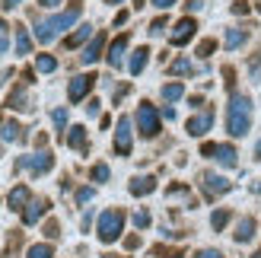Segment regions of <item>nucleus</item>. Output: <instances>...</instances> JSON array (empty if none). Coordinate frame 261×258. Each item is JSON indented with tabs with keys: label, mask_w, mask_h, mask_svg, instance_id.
Masks as SVG:
<instances>
[{
	"label": "nucleus",
	"mask_w": 261,
	"mask_h": 258,
	"mask_svg": "<svg viewBox=\"0 0 261 258\" xmlns=\"http://www.w3.org/2000/svg\"><path fill=\"white\" fill-rule=\"evenodd\" d=\"M252 127V99L242 93H232L229 106H226V131L232 137H245Z\"/></svg>",
	"instance_id": "1"
},
{
	"label": "nucleus",
	"mask_w": 261,
	"mask_h": 258,
	"mask_svg": "<svg viewBox=\"0 0 261 258\" xmlns=\"http://www.w3.org/2000/svg\"><path fill=\"white\" fill-rule=\"evenodd\" d=\"M76 19H80V7H70V10L58 13V16H51V19H45V22H38V25H35V38H38L42 45H48V42H55V38H58L64 29H70Z\"/></svg>",
	"instance_id": "2"
},
{
	"label": "nucleus",
	"mask_w": 261,
	"mask_h": 258,
	"mask_svg": "<svg viewBox=\"0 0 261 258\" xmlns=\"http://www.w3.org/2000/svg\"><path fill=\"white\" fill-rule=\"evenodd\" d=\"M121 229H124V211L112 208V211H106L99 217V229H96V233H99V239L106 242V246L121 239Z\"/></svg>",
	"instance_id": "3"
},
{
	"label": "nucleus",
	"mask_w": 261,
	"mask_h": 258,
	"mask_svg": "<svg viewBox=\"0 0 261 258\" xmlns=\"http://www.w3.org/2000/svg\"><path fill=\"white\" fill-rule=\"evenodd\" d=\"M137 127H140L143 137H156V134H160V112H156L150 102H140V109H137Z\"/></svg>",
	"instance_id": "4"
},
{
	"label": "nucleus",
	"mask_w": 261,
	"mask_h": 258,
	"mask_svg": "<svg viewBox=\"0 0 261 258\" xmlns=\"http://www.w3.org/2000/svg\"><path fill=\"white\" fill-rule=\"evenodd\" d=\"M19 166L29 169L32 175H45V172H51V166H55V157H51L48 150H38V153H32V157H22Z\"/></svg>",
	"instance_id": "5"
},
{
	"label": "nucleus",
	"mask_w": 261,
	"mask_h": 258,
	"mask_svg": "<svg viewBox=\"0 0 261 258\" xmlns=\"http://www.w3.org/2000/svg\"><path fill=\"white\" fill-rule=\"evenodd\" d=\"M201 185H204V191H207V198H220V195H226V191L232 188L229 178L217 175V172H204V175H201Z\"/></svg>",
	"instance_id": "6"
},
{
	"label": "nucleus",
	"mask_w": 261,
	"mask_h": 258,
	"mask_svg": "<svg viewBox=\"0 0 261 258\" xmlns=\"http://www.w3.org/2000/svg\"><path fill=\"white\" fill-rule=\"evenodd\" d=\"M99 80L96 73H83V76H73L70 80V86H67V99L70 102H80V99H86V93L93 89V83Z\"/></svg>",
	"instance_id": "7"
},
{
	"label": "nucleus",
	"mask_w": 261,
	"mask_h": 258,
	"mask_svg": "<svg viewBox=\"0 0 261 258\" xmlns=\"http://www.w3.org/2000/svg\"><path fill=\"white\" fill-rule=\"evenodd\" d=\"M115 153H118V157H127L130 153V118L127 115H121L118 127H115Z\"/></svg>",
	"instance_id": "8"
},
{
	"label": "nucleus",
	"mask_w": 261,
	"mask_h": 258,
	"mask_svg": "<svg viewBox=\"0 0 261 258\" xmlns=\"http://www.w3.org/2000/svg\"><path fill=\"white\" fill-rule=\"evenodd\" d=\"M194 29H198V22H194L191 16L178 19V22H175V29H172V35H169V42H172L175 48H178V45H188L191 38H194Z\"/></svg>",
	"instance_id": "9"
},
{
	"label": "nucleus",
	"mask_w": 261,
	"mask_h": 258,
	"mask_svg": "<svg viewBox=\"0 0 261 258\" xmlns=\"http://www.w3.org/2000/svg\"><path fill=\"white\" fill-rule=\"evenodd\" d=\"M211 127H214V112L204 109L201 115H194V118L188 121V134H191V137H204Z\"/></svg>",
	"instance_id": "10"
},
{
	"label": "nucleus",
	"mask_w": 261,
	"mask_h": 258,
	"mask_svg": "<svg viewBox=\"0 0 261 258\" xmlns=\"http://www.w3.org/2000/svg\"><path fill=\"white\" fill-rule=\"evenodd\" d=\"M102 48H106V35H93V42H89L86 48H83V55H80V61L83 64H96L99 58H102Z\"/></svg>",
	"instance_id": "11"
},
{
	"label": "nucleus",
	"mask_w": 261,
	"mask_h": 258,
	"mask_svg": "<svg viewBox=\"0 0 261 258\" xmlns=\"http://www.w3.org/2000/svg\"><path fill=\"white\" fill-rule=\"evenodd\" d=\"M124 48H127V35H118L115 42L109 45V55H106V61H109V67H115L118 70L121 67V58H124Z\"/></svg>",
	"instance_id": "12"
},
{
	"label": "nucleus",
	"mask_w": 261,
	"mask_h": 258,
	"mask_svg": "<svg viewBox=\"0 0 261 258\" xmlns=\"http://www.w3.org/2000/svg\"><path fill=\"white\" fill-rule=\"evenodd\" d=\"M127 191H130L134 198H140V195H150V191H156V178H153V175H137V178H130Z\"/></svg>",
	"instance_id": "13"
},
{
	"label": "nucleus",
	"mask_w": 261,
	"mask_h": 258,
	"mask_svg": "<svg viewBox=\"0 0 261 258\" xmlns=\"http://www.w3.org/2000/svg\"><path fill=\"white\" fill-rule=\"evenodd\" d=\"M45 211H48V201H29V208L22 211V223H25V226L38 223V220L45 217Z\"/></svg>",
	"instance_id": "14"
},
{
	"label": "nucleus",
	"mask_w": 261,
	"mask_h": 258,
	"mask_svg": "<svg viewBox=\"0 0 261 258\" xmlns=\"http://www.w3.org/2000/svg\"><path fill=\"white\" fill-rule=\"evenodd\" d=\"M64 140H67V147L73 150H86V127L83 124H73L67 134H64Z\"/></svg>",
	"instance_id": "15"
},
{
	"label": "nucleus",
	"mask_w": 261,
	"mask_h": 258,
	"mask_svg": "<svg viewBox=\"0 0 261 258\" xmlns=\"http://www.w3.org/2000/svg\"><path fill=\"white\" fill-rule=\"evenodd\" d=\"M25 208H29V188L16 185L10 191V211H25Z\"/></svg>",
	"instance_id": "16"
},
{
	"label": "nucleus",
	"mask_w": 261,
	"mask_h": 258,
	"mask_svg": "<svg viewBox=\"0 0 261 258\" xmlns=\"http://www.w3.org/2000/svg\"><path fill=\"white\" fill-rule=\"evenodd\" d=\"M214 160H220L226 169H232V166L239 163V160H236V147H232V144H217V157H214Z\"/></svg>",
	"instance_id": "17"
},
{
	"label": "nucleus",
	"mask_w": 261,
	"mask_h": 258,
	"mask_svg": "<svg viewBox=\"0 0 261 258\" xmlns=\"http://www.w3.org/2000/svg\"><path fill=\"white\" fill-rule=\"evenodd\" d=\"M147 61H150V48H137L134 51V55H130V64H127V67H130V73H143V67H147Z\"/></svg>",
	"instance_id": "18"
},
{
	"label": "nucleus",
	"mask_w": 261,
	"mask_h": 258,
	"mask_svg": "<svg viewBox=\"0 0 261 258\" xmlns=\"http://www.w3.org/2000/svg\"><path fill=\"white\" fill-rule=\"evenodd\" d=\"M232 236H236V242H249V239L255 236V220H252V217H242Z\"/></svg>",
	"instance_id": "19"
},
{
	"label": "nucleus",
	"mask_w": 261,
	"mask_h": 258,
	"mask_svg": "<svg viewBox=\"0 0 261 258\" xmlns=\"http://www.w3.org/2000/svg\"><path fill=\"white\" fill-rule=\"evenodd\" d=\"M89 35H93V25H80V29H76L70 38H64V48H76V45H83Z\"/></svg>",
	"instance_id": "20"
},
{
	"label": "nucleus",
	"mask_w": 261,
	"mask_h": 258,
	"mask_svg": "<svg viewBox=\"0 0 261 258\" xmlns=\"http://www.w3.org/2000/svg\"><path fill=\"white\" fill-rule=\"evenodd\" d=\"M245 38H249V32H245V29H226V48H229V51L242 48Z\"/></svg>",
	"instance_id": "21"
},
{
	"label": "nucleus",
	"mask_w": 261,
	"mask_h": 258,
	"mask_svg": "<svg viewBox=\"0 0 261 258\" xmlns=\"http://www.w3.org/2000/svg\"><path fill=\"white\" fill-rule=\"evenodd\" d=\"M169 73H172V76H188V73H194V64L188 58H178V61L169 64Z\"/></svg>",
	"instance_id": "22"
},
{
	"label": "nucleus",
	"mask_w": 261,
	"mask_h": 258,
	"mask_svg": "<svg viewBox=\"0 0 261 258\" xmlns=\"http://www.w3.org/2000/svg\"><path fill=\"white\" fill-rule=\"evenodd\" d=\"M29 51H32V38L22 25H16V55H29Z\"/></svg>",
	"instance_id": "23"
},
{
	"label": "nucleus",
	"mask_w": 261,
	"mask_h": 258,
	"mask_svg": "<svg viewBox=\"0 0 261 258\" xmlns=\"http://www.w3.org/2000/svg\"><path fill=\"white\" fill-rule=\"evenodd\" d=\"M0 137H4V140H22L25 134H22V127H19L16 121H4V131H0Z\"/></svg>",
	"instance_id": "24"
},
{
	"label": "nucleus",
	"mask_w": 261,
	"mask_h": 258,
	"mask_svg": "<svg viewBox=\"0 0 261 258\" xmlns=\"http://www.w3.org/2000/svg\"><path fill=\"white\" fill-rule=\"evenodd\" d=\"M35 70L38 73H51V70H58V61L51 58V55H38L35 58Z\"/></svg>",
	"instance_id": "25"
},
{
	"label": "nucleus",
	"mask_w": 261,
	"mask_h": 258,
	"mask_svg": "<svg viewBox=\"0 0 261 258\" xmlns=\"http://www.w3.org/2000/svg\"><path fill=\"white\" fill-rule=\"evenodd\" d=\"M7 106H10V109H19V112L32 109V106H29V99H25V93H22V89H16V93H13V96L7 99Z\"/></svg>",
	"instance_id": "26"
},
{
	"label": "nucleus",
	"mask_w": 261,
	"mask_h": 258,
	"mask_svg": "<svg viewBox=\"0 0 261 258\" xmlns=\"http://www.w3.org/2000/svg\"><path fill=\"white\" fill-rule=\"evenodd\" d=\"M181 93H185V86H181V83H166V86H163V99H166V102L181 99Z\"/></svg>",
	"instance_id": "27"
},
{
	"label": "nucleus",
	"mask_w": 261,
	"mask_h": 258,
	"mask_svg": "<svg viewBox=\"0 0 261 258\" xmlns=\"http://www.w3.org/2000/svg\"><path fill=\"white\" fill-rule=\"evenodd\" d=\"M29 258H55V249H51L48 242H38V246L29 249Z\"/></svg>",
	"instance_id": "28"
},
{
	"label": "nucleus",
	"mask_w": 261,
	"mask_h": 258,
	"mask_svg": "<svg viewBox=\"0 0 261 258\" xmlns=\"http://www.w3.org/2000/svg\"><path fill=\"white\" fill-rule=\"evenodd\" d=\"M249 73H252V80L261 83V51H255L252 61H249Z\"/></svg>",
	"instance_id": "29"
},
{
	"label": "nucleus",
	"mask_w": 261,
	"mask_h": 258,
	"mask_svg": "<svg viewBox=\"0 0 261 258\" xmlns=\"http://www.w3.org/2000/svg\"><path fill=\"white\" fill-rule=\"evenodd\" d=\"M229 223V211H214V217H211V226L217 229V233H220V229H223Z\"/></svg>",
	"instance_id": "30"
},
{
	"label": "nucleus",
	"mask_w": 261,
	"mask_h": 258,
	"mask_svg": "<svg viewBox=\"0 0 261 258\" xmlns=\"http://www.w3.org/2000/svg\"><path fill=\"white\" fill-rule=\"evenodd\" d=\"M109 175H112V172H109L106 163H96V166H93V182H109Z\"/></svg>",
	"instance_id": "31"
},
{
	"label": "nucleus",
	"mask_w": 261,
	"mask_h": 258,
	"mask_svg": "<svg viewBox=\"0 0 261 258\" xmlns=\"http://www.w3.org/2000/svg\"><path fill=\"white\" fill-rule=\"evenodd\" d=\"M214 48H217L214 38H204V42L198 45V55H201V58H211V55H214Z\"/></svg>",
	"instance_id": "32"
},
{
	"label": "nucleus",
	"mask_w": 261,
	"mask_h": 258,
	"mask_svg": "<svg viewBox=\"0 0 261 258\" xmlns=\"http://www.w3.org/2000/svg\"><path fill=\"white\" fill-rule=\"evenodd\" d=\"M166 25H169V19H166V16L153 19V22H150V35H163V29H166Z\"/></svg>",
	"instance_id": "33"
},
{
	"label": "nucleus",
	"mask_w": 261,
	"mask_h": 258,
	"mask_svg": "<svg viewBox=\"0 0 261 258\" xmlns=\"http://www.w3.org/2000/svg\"><path fill=\"white\" fill-rule=\"evenodd\" d=\"M134 226L147 229V226H150V214H147V211H137V214H134Z\"/></svg>",
	"instance_id": "34"
},
{
	"label": "nucleus",
	"mask_w": 261,
	"mask_h": 258,
	"mask_svg": "<svg viewBox=\"0 0 261 258\" xmlns=\"http://www.w3.org/2000/svg\"><path fill=\"white\" fill-rule=\"evenodd\" d=\"M51 118H55L58 127H64V124H67V112H64V109H55V112H51Z\"/></svg>",
	"instance_id": "35"
},
{
	"label": "nucleus",
	"mask_w": 261,
	"mask_h": 258,
	"mask_svg": "<svg viewBox=\"0 0 261 258\" xmlns=\"http://www.w3.org/2000/svg\"><path fill=\"white\" fill-rule=\"evenodd\" d=\"M45 236H48V239H58V236H61V226H58L55 220H48V226H45Z\"/></svg>",
	"instance_id": "36"
},
{
	"label": "nucleus",
	"mask_w": 261,
	"mask_h": 258,
	"mask_svg": "<svg viewBox=\"0 0 261 258\" xmlns=\"http://www.w3.org/2000/svg\"><path fill=\"white\" fill-rule=\"evenodd\" d=\"M76 201H80V204L93 201V188H80V191H76Z\"/></svg>",
	"instance_id": "37"
},
{
	"label": "nucleus",
	"mask_w": 261,
	"mask_h": 258,
	"mask_svg": "<svg viewBox=\"0 0 261 258\" xmlns=\"http://www.w3.org/2000/svg\"><path fill=\"white\" fill-rule=\"evenodd\" d=\"M232 13H236V16H245V13H249V4H245V0H236V4H232Z\"/></svg>",
	"instance_id": "38"
},
{
	"label": "nucleus",
	"mask_w": 261,
	"mask_h": 258,
	"mask_svg": "<svg viewBox=\"0 0 261 258\" xmlns=\"http://www.w3.org/2000/svg\"><path fill=\"white\" fill-rule=\"evenodd\" d=\"M150 4H153L156 10H169V7H172V4H175V0H150Z\"/></svg>",
	"instance_id": "39"
},
{
	"label": "nucleus",
	"mask_w": 261,
	"mask_h": 258,
	"mask_svg": "<svg viewBox=\"0 0 261 258\" xmlns=\"http://www.w3.org/2000/svg\"><path fill=\"white\" fill-rule=\"evenodd\" d=\"M140 246V236H127L124 239V249H137Z\"/></svg>",
	"instance_id": "40"
},
{
	"label": "nucleus",
	"mask_w": 261,
	"mask_h": 258,
	"mask_svg": "<svg viewBox=\"0 0 261 258\" xmlns=\"http://www.w3.org/2000/svg\"><path fill=\"white\" fill-rule=\"evenodd\" d=\"M201 153H204V157H217V144H204Z\"/></svg>",
	"instance_id": "41"
},
{
	"label": "nucleus",
	"mask_w": 261,
	"mask_h": 258,
	"mask_svg": "<svg viewBox=\"0 0 261 258\" xmlns=\"http://www.w3.org/2000/svg\"><path fill=\"white\" fill-rule=\"evenodd\" d=\"M89 115H99V99H89V106H86Z\"/></svg>",
	"instance_id": "42"
},
{
	"label": "nucleus",
	"mask_w": 261,
	"mask_h": 258,
	"mask_svg": "<svg viewBox=\"0 0 261 258\" xmlns=\"http://www.w3.org/2000/svg\"><path fill=\"white\" fill-rule=\"evenodd\" d=\"M194 258H223V255H220V252H211V249H207V252H198Z\"/></svg>",
	"instance_id": "43"
},
{
	"label": "nucleus",
	"mask_w": 261,
	"mask_h": 258,
	"mask_svg": "<svg viewBox=\"0 0 261 258\" xmlns=\"http://www.w3.org/2000/svg\"><path fill=\"white\" fill-rule=\"evenodd\" d=\"M19 4H22V0H4L0 7H4V10H13V7H19Z\"/></svg>",
	"instance_id": "44"
},
{
	"label": "nucleus",
	"mask_w": 261,
	"mask_h": 258,
	"mask_svg": "<svg viewBox=\"0 0 261 258\" xmlns=\"http://www.w3.org/2000/svg\"><path fill=\"white\" fill-rule=\"evenodd\" d=\"M38 4H42V7H61L64 0H38Z\"/></svg>",
	"instance_id": "45"
},
{
	"label": "nucleus",
	"mask_w": 261,
	"mask_h": 258,
	"mask_svg": "<svg viewBox=\"0 0 261 258\" xmlns=\"http://www.w3.org/2000/svg\"><path fill=\"white\" fill-rule=\"evenodd\" d=\"M7 48H10V42H7V35H0V55H4Z\"/></svg>",
	"instance_id": "46"
},
{
	"label": "nucleus",
	"mask_w": 261,
	"mask_h": 258,
	"mask_svg": "<svg viewBox=\"0 0 261 258\" xmlns=\"http://www.w3.org/2000/svg\"><path fill=\"white\" fill-rule=\"evenodd\" d=\"M255 157H258V160H261V140H258V147H255Z\"/></svg>",
	"instance_id": "47"
},
{
	"label": "nucleus",
	"mask_w": 261,
	"mask_h": 258,
	"mask_svg": "<svg viewBox=\"0 0 261 258\" xmlns=\"http://www.w3.org/2000/svg\"><path fill=\"white\" fill-rule=\"evenodd\" d=\"M4 32H7V22H4V19H0V35H4Z\"/></svg>",
	"instance_id": "48"
},
{
	"label": "nucleus",
	"mask_w": 261,
	"mask_h": 258,
	"mask_svg": "<svg viewBox=\"0 0 261 258\" xmlns=\"http://www.w3.org/2000/svg\"><path fill=\"white\" fill-rule=\"evenodd\" d=\"M106 4H121V0H106Z\"/></svg>",
	"instance_id": "49"
},
{
	"label": "nucleus",
	"mask_w": 261,
	"mask_h": 258,
	"mask_svg": "<svg viewBox=\"0 0 261 258\" xmlns=\"http://www.w3.org/2000/svg\"><path fill=\"white\" fill-rule=\"evenodd\" d=\"M252 258H261V249H258V252H255V255H252Z\"/></svg>",
	"instance_id": "50"
},
{
	"label": "nucleus",
	"mask_w": 261,
	"mask_h": 258,
	"mask_svg": "<svg viewBox=\"0 0 261 258\" xmlns=\"http://www.w3.org/2000/svg\"><path fill=\"white\" fill-rule=\"evenodd\" d=\"M134 4H137V7H143V0H134Z\"/></svg>",
	"instance_id": "51"
}]
</instances>
